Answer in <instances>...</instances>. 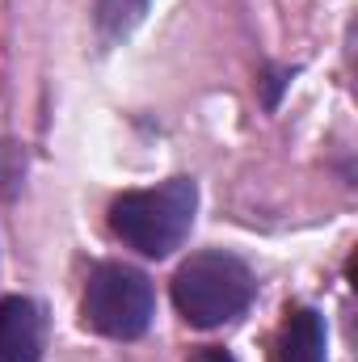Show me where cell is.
Returning <instances> with one entry per match:
<instances>
[{"label":"cell","instance_id":"cell-2","mask_svg":"<svg viewBox=\"0 0 358 362\" xmlns=\"http://www.w3.org/2000/svg\"><path fill=\"white\" fill-rule=\"evenodd\" d=\"M253 299V274L232 253H194L173 274V303L194 329L236 320Z\"/></svg>","mask_w":358,"mask_h":362},{"label":"cell","instance_id":"cell-6","mask_svg":"<svg viewBox=\"0 0 358 362\" xmlns=\"http://www.w3.org/2000/svg\"><path fill=\"white\" fill-rule=\"evenodd\" d=\"M148 13V0H97L93 4V25L101 34V42H118L127 38Z\"/></svg>","mask_w":358,"mask_h":362},{"label":"cell","instance_id":"cell-7","mask_svg":"<svg viewBox=\"0 0 358 362\" xmlns=\"http://www.w3.org/2000/svg\"><path fill=\"white\" fill-rule=\"evenodd\" d=\"M190 362H232V354H228V350H219V346H202V350H194V354H190Z\"/></svg>","mask_w":358,"mask_h":362},{"label":"cell","instance_id":"cell-4","mask_svg":"<svg viewBox=\"0 0 358 362\" xmlns=\"http://www.w3.org/2000/svg\"><path fill=\"white\" fill-rule=\"evenodd\" d=\"M42 358V312L8 295L0 303V362H38Z\"/></svg>","mask_w":358,"mask_h":362},{"label":"cell","instance_id":"cell-3","mask_svg":"<svg viewBox=\"0 0 358 362\" xmlns=\"http://www.w3.org/2000/svg\"><path fill=\"white\" fill-rule=\"evenodd\" d=\"M152 312H156V295H152V282L139 270L105 262L89 274V282H85V325L97 329L101 337L131 341L152 325Z\"/></svg>","mask_w":358,"mask_h":362},{"label":"cell","instance_id":"cell-1","mask_svg":"<svg viewBox=\"0 0 358 362\" xmlns=\"http://www.w3.org/2000/svg\"><path fill=\"white\" fill-rule=\"evenodd\" d=\"M194 206H198V189L190 177H173L156 189H131L114 198L110 232L144 257H169L190 236Z\"/></svg>","mask_w":358,"mask_h":362},{"label":"cell","instance_id":"cell-5","mask_svg":"<svg viewBox=\"0 0 358 362\" xmlns=\"http://www.w3.org/2000/svg\"><path fill=\"white\" fill-rule=\"evenodd\" d=\"M274 362H325V320L308 308L291 312L278 333Z\"/></svg>","mask_w":358,"mask_h":362}]
</instances>
